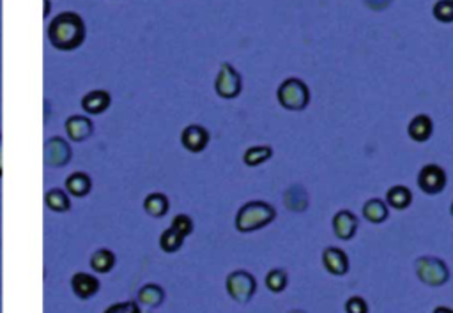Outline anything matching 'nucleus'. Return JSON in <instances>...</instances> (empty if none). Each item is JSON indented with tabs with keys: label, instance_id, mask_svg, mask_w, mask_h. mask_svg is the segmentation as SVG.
Wrapping results in <instances>:
<instances>
[{
	"label": "nucleus",
	"instance_id": "412c9836",
	"mask_svg": "<svg viewBox=\"0 0 453 313\" xmlns=\"http://www.w3.org/2000/svg\"><path fill=\"white\" fill-rule=\"evenodd\" d=\"M66 188H68V191L73 197H83V195H87L90 191L89 176H85V173L82 172L73 173V176H69L68 180H66Z\"/></svg>",
	"mask_w": 453,
	"mask_h": 313
},
{
	"label": "nucleus",
	"instance_id": "f03ea898",
	"mask_svg": "<svg viewBox=\"0 0 453 313\" xmlns=\"http://www.w3.org/2000/svg\"><path fill=\"white\" fill-rule=\"evenodd\" d=\"M277 218V209L262 200H252L243 205L236 216V228L243 234L267 227Z\"/></svg>",
	"mask_w": 453,
	"mask_h": 313
},
{
	"label": "nucleus",
	"instance_id": "f257e3e1",
	"mask_svg": "<svg viewBox=\"0 0 453 313\" xmlns=\"http://www.w3.org/2000/svg\"><path fill=\"white\" fill-rule=\"evenodd\" d=\"M85 37V29L80 16L73 13H64L57 16L50 25V39L55 48L61 50H73L78 47Z\"/></svg>",
	"mask_w": 453,
	"mask_h": 313
},
{
	"label": "nucleus",
	"instance_id": "5701e85b",
	"mask_svg": "<svg viewBox=\"0 0 453 313\" xmlns=\"http://www.w3.org/2000/svg\"><path fill=\"white\" fill-rule=\"evenodd\" d=\"M44 200H47L48 207L52 211H57V213H64V211H68L71 207L68 195L62 190H50L47 193V197H44Z\"/></svg>",
	"mask_w": 453,
	"mask_h": 313
},
{
	"label": "nucleus",
	"instance_id": "7c9ffc66",
	"mask_svg": "<svg viewBox=\"0 0 453 313\" xmlns=\"http://www.w3.org/2000/svg\"><path fill=\"white\" fill-rule=\"evenodd\" d=\"M367 8L374 9V11H382V9L388 8L392 4V0H365Z\"/></svg>",
	"mask_w": 453,
	"mask_h": 313
},
{
	"label": "nucleus",
	"instance_id": "0eeeda50",
	"mask_svg": "<svg viewBox=\"0 0 453 313\" xmlns=\"http://www.w3.org/2000/svg\"><path fill=\"white\" fill-rule=\"evenodd\" d=\"M446 180H448V177H446L445 168L439 165H434V163L425 165L423 168L418 172V186L427 195L441 193L446 188Z\"/></svg>",
	"mask_w": 453,
	"mask_h": 313
},
{
	"label": "nucleus",
	"instance_id": "c756f323",
	"mask_svg": "<svg viewBox=\"0 0 453 313\" xmlns=\"http://www.w3.org/2000/svg\"><path fill=\"white\" fill-rule=\"evenodd\" d=\"M104 313H140V309L135 302H119V305L110 306Z\"/></svg>",
	"mask_w": 453,
	"mask_h": 313
},
{
	"label": "nucleus",
	"instance_id": "7ed1b4c3",
	"mask_svg": "<svg viewBox=\"0 0 453 313\" xmlns=\"http://www.w3.org/2000/svg\"><path fill=\"white\" fill-rule=\"evenodd\" d=\"M278 103L284 106L285 110L291 112H301L308 106L310 103V90L305 82L299 78H289L278 87Z\"/></svg>",
	"mask_w": 453,
	"mask_h": 313
},
{
	"label": "nucleus",
	"instance_id": "c85d7f7f",
	"mask_svg": "<svg viewBox=\"0 0 453 313\" xmlns=\"http://www.w3.org/2000/svg\"><path fill=\"white\" fill-rule=\"evenodd\" d=\"M346 312L347 313H368L367 301H365L363 297H360V295H353L351 299H347Z\"/></svg>",
	"mask_w": 453,
	"mask_h": 313
},
{
	"label": "nucleus",
	"instance_id": "a211bd4d",
	"mask_svg": "<svg viewBox=\"0 0 453 313\" xmlns=\"http://www.w3.org/2000/svg\"><path fill=\"white\" fill-rule=\"evenodd\" d=\"M411 202H413V193L406 186H393L386 193V205L397 209V211L407 209L411 205Z\"/></svg>",
	"mask_w": 453,
	"mask_h": 313
},
{
	"label": "nucleus",
	"instance_id": "cd10ccee",
	"mask_svg": "<svg viewBox=\"0 0 453 313\" xmlns=\"http://www.w3.org/2000/svg\"><path fill=\"white\" fill-rule=\"evenodd\" d=\"M172 228L179 232L183 238H188V235L193 232V221H191V218L186 216V214H177L172 220Z\"/></svg>",
	"mask_w": 453,
	"mask_h": 313
},
{
	"label": "nucleus",
	"instance_id": "9d476101",
	"mask_svg": "<svg viewBox=\"0 0 453 313\" xmlns=\"http://www.w3.org/2000/svg\"><path fill=\"white\" fill-rule=\"evenodd\" d=\"M322 264L327 273L334 276H344L349 271V257L340 248H326L322 253Z\"/></svg>",
	"mask_w": 453,
	"mask_h": 313
},
{
	"label": "nucleus",
	"instance_id": "f704fd0d",
	"mask_svg": "<svg viewBox=\"0 0 453 313\" xmlns=\"http://www.w3.org/2000/svg\"><path fill=\"white\" fill-rule=\"evenodd\" d=\"M291 313H305V312H299V309H296V312H291Z\"/></svg>",
	"mask_w": 453,
	"mask_h": 313
},
{
	"label": "nucleus",
	"instance_id": "72a5a7b5",
	"mask_svg": "<svg viewBox=\"0 0 453 313\" xmlns=\"http://www.w3.org/2000/svg\"><path fill=\"white\" fill-rule=\"evenodd\" d=\"M449 213H452V216H453V202H452V207H449Z\"/></svg>",
	"mask_w": 453,
	"mask_h": 313
},
{
	"label": "nucleus",
	"instance_id": "9b49d317",
	"mask_svg": "<svg viewBox=\"0 0 453 313\" xmlns=\"http://www.w3.org/2000/svg\"><path fill=\"white\" fill-rule=\"evenodd\" d=\"M407 133H409L411 140L418 142V144H423L434 133V123L428 116L421 113V116H416L407 126Z\"/></svg>",
	"mask_w": 453,
	"mask_h": 313
},
{
	"label": "nucleus",
	"instance_id": "2f4dec72",
	"mask_svg": "<svg viewBox=\"0 0 453 313\" xmlns=\"http://www.w3.org/2000/svg\"><path fill=\"white\" fill-rule=\"evenodd\" d=\"M434 313H453V309L446 308V306H437V308L434 309Z\"/></svg>",
	"mask_w": 453,
	"mask_h": 313
},
{
	"label": "nucleus",
	"instance_id": "6e6552de",
	"mask_svg": "<svg viewBox=\"0 0 453 313\" xmlns=\"http://www.w3.org/2000/svg\"><path fill=\"white\" fill-rule=\"evenodd\" d=\"M181 144H183V147L186 151L198 154V152H202L207 147L209 131L204 126H198V124L186 126L183 130V133H181Z\"/></svg>",
	"mask_w": 453,
	"mask_h": 313
},
{
	"label": "nucleus",
	"instance_id": "aec40b11",
	"mask_svg": "<svg viewBox=\"0 0 453 313\" xmlns=\"http://www.w3.org/2000/svg\"><path fill=\"white\" fill-rule=\"evenodd\" d=\"M271 156H273V149L270 145H253V147L246 149L243 154V161L246 166H259L266 163Z\"/></svg>",
	"mask_w": 453,
	"mask_h": 313
},
{
	"label": "nucleus",
	"instance_id": "ddd939ff",
	"mask_svg": "<svg viewBox=\"0 0 453 313\" xmlns=\"http://www.w3.org/2000/svg\"><path fill=\"white\" fill-rule=\"evenodd\" d=\"M71 285L75 294L82 299H89L90 295H94L97 290H99V281H97L94 276H90V274H85V273L75 274L71 280Z\"/></svg>",
	"mask_w": 453,
	"mask_h": 313
},
{
	"label": "nucleus",
	"instance_id": "6ab92c4d",
	"mask_svg": "<svg viewBox=\"0 0 453 313\" xmlns=\"http://www.w3.org/2000/svg\"><path fill=\"white\" fill-rule=\"evenodd\" d=\"M169 198H167V195L163 193H151L145 197V202H144V209L145 213L151 214V216L155 218H162L165 216L167 213H169Z\"/></svg>",
	"mask_w": 453,
	"mask_h": 313
},
{
	"label": "nucleus",
	"instance_id": "4be33fe9",
	"mask_svg": "<svg viewBox=\"0 0 453 313\" xmlns=\"http://www.w3.org/2000/svg\"><path fill=\"white\" fill-rule=\"evenodd\" d=\"M114 264H116V257H114L111 252H108V250H99L90 259V266L97 273H108L114 267Z\"/></svg>",
	"mask_w": 453,
	"mask_h": 313
},
{
	"label": "nucleus",
	"instance_id": "f3484780",
	"mask_svg": "<svg viewBox=\"0 0 453 313\" xmlns=\"http://www.w3.org/2000/svg\"><path fill=\"white\" fill-rule=\"evenodd\" d=\"M363 216L370 223H382V221L388 220V205L381 198H372L363 205Z\"/></svg>",
	"mask_w": 453,
	"mask_h": 313
},
{
	"label": "nucleus",
	"instance_id": "4468645a",
	"mask_svg": "<svg viewBox=\"0 0 453 313\" xmlns=\"http://www.w3.org/2000/svg\"><path fill=\"white\" fill-rule=\"evenodd\" d=\"M284 204L292 213H303L308 207V195L303 190V186L296 184V186H291L285 191Z\"/></svg>",
	"mask_w": 453,
	"mask_h": 313
},
{
	"label": "nucleus",
	"instance_id": "2eb2a0df",
	"mask_svg": "<svg viewBox=\"0 0 453 313\" xmlns=\"http://www.w3.org/2000/svg\"><path fill=\"white\" fill-rule=\"evenodd\" d=\"M82 106L87 113H103L110 106V96L104 90H92L83 96Z\"/></svg>",
	"mask_w": 453,
	"mask_h": 313
},
{
	"label": "nucleus",
	"instance_id": "39448f33",
	"mask_svg": "<svg viewBox=\"0 0 453 313\" xmlns=\"http://www.w3.org/2000/svg\"><path fill=\"white\" fill-rule=\"evenodd\" d=\"M257 290V281L248 271H234L226 276V292L234 301L246 302L253 297Z\"/></svg>",
	"mask_w": 453,
	"mask_h": 313
},
{
	"label": "nucleus",
	"instance_id": "f8f14e48",
	"mask_svg": "<svg viewBox=\"0 0 453 313\" xmlns=\"http://www.w3.org/2000/svg\"><path fill=\"white\" fill-rule=\"evenodd\" d=\"M71 158V149L62 138H52L47 142V163L52 166H62Z\"/></svg>",
	"mask_w": 453,
	"mask_h": 313
},
{
	"label": "nucleus",
	"instance_id": "b1692460",
	"mask_svg": "<svg viewBox=\"0 0 453 313\" xmlns=\"http://www.w3.org/2000/svg\"><path fill=\"white\" fill-rule=\"evenodd\" d=\"M183 241H184L183 235L170 227V228H167V231L162 234V238H159V246H162L163 252L174 253V252H177L181 246H183Z\"/></svg>",
	"mask_w": 453,
	"mask_h": 313
},
{
	"label": "nucleus",
	"instance_id": "a878e982",
	"mask_svg": "<svg viewBox=\"0 0 453 313\" xmlns=\"http://www.w3.org/2000/svg\"><path fill=\"white\" fill-rule=\"evenodd\" d=\"M287 280L289 276L284 269H273L267 273L266 287L271 292H274V294H280V292H284L287 288Z\"/></svg>",
	"mask_w": 453,
	"mask_h": 313
},
{
	"label": "nucleus",
	"instance_id": "20e7f679",
	"mask_svg": "<svg viewBox=\"0 0 453 313\" xmlns=\"http://www.w3.org/2000/svg\"><path fill=\"white\" fill-rule=\"evenodd\" d=\"M416 274L428 287H441L449 280V269L437 257H420L416 260Z\"/></svg>",
	"mask_w": 453,
	"mask_h": 313
},
{
	"label": "nucleus",
	"instance_id": "393cba45",
	"mask_svg": "<svg viewBox=\"0 0 453 313\" xmlns=\"http://www.w3.org/2000/svg\"><path fill=\"white\" fill-rule=\"evenodd\" d=\"M163 297H165L163 288L152 283L145 285V287L140 288V292H138V299H140V302H144V305L147 306H158L159 302L163 301Z\"/></svg>",
	"mask_w": 453,
	"mask_h": 313
},
{
	"label": "nucleus",
	"instance_id": "1a4fd4ad",
	"mask_svg": "<svg viewBox=\"0 0 453 313\" xmlns=\"http://www.w3.org/2000/svg\"><path fill=\"white\" fill-rule=\"evenodd\" d=\"M333 232L338 239L349 241L358 232V218L347 209L338 211L333 216Z\"/></svg>",
	"mask_w": 453,
	"mask_h": 313
},
{
	"label": "nucleus",
	"instance_id": "dca6fc26",
	"mask_svg": "<svg viewBox=\"0 0 453 313\" xmlns=\"http://www.w3.org/2000/svg\"><path fill=\"white\" fill-rule=\"evenodd\" d=\"M66 131H68L69 138H71L73 142H82L92 133V123H90L87 117L73 116L71 119H68V123H66Z\"/></svg>",
	"mask_w": 453,
	"mask_h": 313
},
{
	"label": "nucleus",
	"instance_id": "473e14b6",
	"mask_svg": "<svg viewBox=\"0 0 453 313\" xmlns=\"http://www.w3.org/2000/svg\"><path fill=\"white\" fill-rule=\"evenodd\" d=\"M0 176H2V137H0Z\"/></svg>",
	"mask_w": 453,
	"mask_h": 313
},
{
	"label": "nucleus",
	"instance_id": "bb28decb",
	"mask_svg": "<svg viewBox=\"0 0 453 313\" xmlns=\"http://www.w3.org/2000/svg\"><path fill=\"white\" fill-rule=\"evenodd\" d=\"M432 15L437 22L452 23L453 22V0H437L432 9Z\"/></svg>",
	"mask_w": 453,
	"mask_h": 313
},
{
	"label": "nucleus",
	"instance_id": "423d86ee",
	"mask_svg": "<svg viewBox=\"0 0 453 313\" xmlns=\"http://www.w3.org/2000/svg\"><path fill=\"white\" fill-rule=\"evenodd\" d=\"M215 89L223 99H234L241 94V76L231 64H223L216 76Z\"/></svg>",
	"mask_w": 453,
	"mask_h": 313
}]
</instances>
